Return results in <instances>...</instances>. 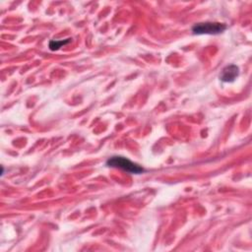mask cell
I'll list each match as a JSON object with an SVG mask.
<instances>
[{"label":"cell","mask_w":252,"mask_h":252,"mask_svg":"<svg viewBox=\"0 0 252 252\" xmlns=\"http://www.w3.org/2000/svg\"><path fill=\"white\" fill-rule=\"evenodd\" d=\"M107 166L114 167V168H119L122 169L126 172L133 173V174H140L144 171V168L140 166L137 163H134L130 159L124 158V157H119V156H114L111 157L107 159L106 161Z\"/></svg>","instance_id":"1"},{"label":"cell","mask_w":252,"mask_h":252,"mask_svg":"<svg viewBox=\"0 0 252 252\" xmlns=\"http://www.w3.org/2000/svg\"><path fill=\"white\" fill-rule=\"evenodd\" d=\"M226 29V25L218 22H205L198 23L192 28L195 34H218Z\"/></svg>","instance_id":"2"},{"label":"cell","mask_w":252,"mask_h":252,"mask_svg":"<svg viewBox=\"0 0 252 252\" xmlns=\"http://www.w3.org/2000/svg\"><path fill=\"white\" fill-rule=\"evenodd\" d=\"M239 75V69L236 65H228L224 67L220 74V79L224 83H231L233 82Z\"/></svg>","instance_id":"3"},{"label":"cell","mask_w":252,"mask_h":252,"mask_svg":"<svg viewBox=\"0 0 252 252\" xmlns=\"http://www.w3.org/2000/svg\"><path fill=\"white\" fill-rule=\"evenodd\" d=\"M71 41V38H67L64 40H51L49 42V48L50 50H58L60 47H62L65 44H68Z\"/></svg>","instance_id":"4"}]
</instances>
